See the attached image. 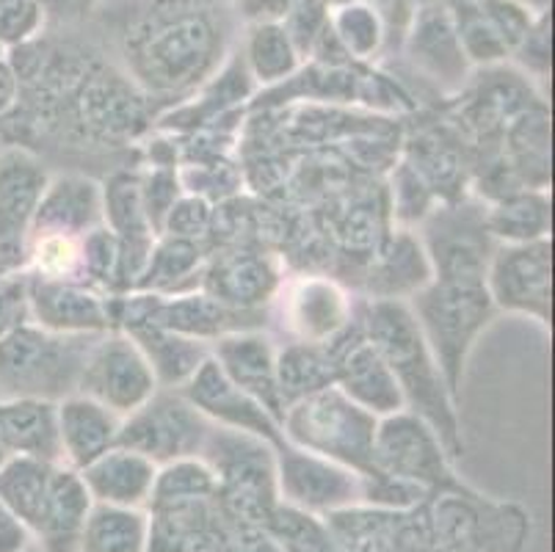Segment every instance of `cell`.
<instances>
[{
    "instance_id": "cell-1",
    "label": "cell",
    "mask_w": 555,
    "mask_h": 552,
    "mask_svg": "<svg viewBox=\"0 0 555 552\" xmlns=\"http://www.w3.org/2000/svg\"><path fill=\"white\" fill-rule=\"evenodd\" d=\"M362 332L385 357L403 395V407L431 425L448 455H462V425L459 401L448 389L440 364L423 341L421 326L406 301L398 298H371L362 310Z\"/></svg>"
},
{
    "instance_id": "cell-2",
    "label": "cell",
    "mask_w": 555,
    "mask_h": 552,
    "mask_svg": "<svg viewBox=\"0 0 555 552\" xmlns=\"http://www.w3.org/2000/svg\"><path fill=\"white\" fill-rule=\"evenodd\" d=\"M100 334H59L23 323L0 337V398L64 401L75 395L83 364Z\"/></svg>"
},
{
    "instance_id": "cell-3",
    "label": "cell",
    "mask_w": 555,
    "mask_h": 552,
    "mask_svg": "<svg viewBox=\"0 0 555 552\" xmlns=\"http://www.w3.org/2000/svg\"><path fill=\"white\" fill-rule=\"evenodd\" d=\"M406 304L412 316H415L417 326H421L423 341L428 343L434 359L440 364L448 389L459 401V387H462L467 357H470L483 329L498 316L487 285L431 280Z\"/></svg>"
},
{
    "instance_id": "cell-4",
    "label": "cell",
    "mask_w": 555,
    "mask_h": 552,
    "mask_svg": "<svg viewBox=\"0 0 555 552\" xmlns=\"http://www.w3.org/2000/svg\"><path fill=\"white\" fill-rule=\"evenodd\" d=\"M376 423L378 418L357 407L332 384L285 407L280 425L285 442L324 455L360 475H376L373 467Z\"/></svg>"
},
{
    "instance_id": "cell-5",
    "label": "cell",
    "mask_w": 555,
    "mask_h": 552,
    "mask_svg": "<svg viewBox=\"0 0 555 552\" xmlns=\"http://www.w3.org/2000/svg\"><path fill=\"white\" fill-rule=\"evenodd\" d=\"M214 425L180 389L158 387L150 401L122 418L116 445L147 455L155 464L196 459Z\"/></svg>"
},
{
    "instance_id": "cell-6",
    "label": "cell",
    "mask_w": 555,
    "mask_h": 552,
    "mask_svg": "<svg viewBox=\"0 0 555 552\" xmlns=\"http://www.w3.org/2000/svg\"><path fill=\"white\" fill-rule=\"evenodd\" d=\"M421 224V243L431 260L434 280L483 285L494 238L489 235L481 207L464 200L448 202L434 207Z\"/></svg>"
},
{
    "instance_id": "cell-7",
    "label": "cell",
    "mask_w": 555,
    "mask_h": 552,
    "mask_svg": "<svg viewBox=\"0 0 555 552\" xmlns=\"http://www.w3.org/2000/svg\"><path fill=\"white\" fill-rule=\"evenodd\" d=\"M214 53V28L202 17H180L164 23L135 44L133 67L147 89L180 91L208 73Z\"/></svg>"
},
{
    "instance_id": "cell-8",
    "label": "cell",
    "mask_w": 555,
    "mask_h": 552,
    "mask_svg": "<svg viewBox=\"0 0 555 552\" xmlns=\"http://www.w3.org/2000/svg\"><path fill=\"white\" fill-rule=\"evenodd\" d=\"M489 298L494 310L517 312L550 326L553 321V243H501L487 266Z\"/></svg>"
},
{
    "instance_id": "cell-9",
    "label": "cell",
    "mask_w": 555,
    "mask_h": 552,
    "mask_svg": "<svg viewBox=\"0 0 555 552\" xmlns=\"http://www.w3.org/2000/svg\"><path fill=\"white\" fill-rule=\"evenodd\" d=\"M155 389L158 382L153 368L128 332L111 329L92 343L80 376V395H89L119 418H128L153 398Z\"/></svg>"
},
{
    "instance_id": "cell-10",
    "label": "cell",
    "mask_w": 555,
    "mask_h": 552,
    "mask_svg": "<svg viewBox=\"0 0 555 552\" xmlns=\"http://www.w3.org/2000/svg\"><path fill=\"white\" fill-rule=\"evenodd\" d=\"M373 467L376 473L415 486L453 484L440 437L409 409L378 418L373 434Z\"/></svg>"
},
{
    "instance_id": "cell-11",
    "label": "cell",
    "mask_w": 555,
    "mask_h": 552,
    "mask_svg": "<svg viewBox=\"0 0 555 552\" xmlns=\"http://www.w3.org/2000/svg\"><path fill=\"white\" fill-rule=\"evenodd\" d=\"M280 298L282 329L294 341L291 343H332L354 326V310L337 282L324 277H296L285 285L282 282L276 296Z\"/></svg>"
},
{
    "instance_id": "cell-12",
    "label": "cell",
    "mask_w": 555,
    "mask_h": 552,
    "mask_svg": "<svg viewBox=\"0 0 555 552\" xmlns=\"http://www.w3.org/2000/svg\"><path fill=\"white\" fill-rule=\"evenodd\" d=\"M330 351L335 354V387L357 407L371 412L373 418H387V414L406 409L396 376L387 368L385 357L365 337L360 318L354 326L332 343Z\"/></svg>"
},
{
    "instance_id": "cell-13",
    "label": "cell",
    "mask_w": 555,
    "mask_h": 552,
    "mask_svg": "<svg viewBox=\"0 0 555 552\" xmlns=\"http://www.w3.org/2000/svg\"><path fill=\"white\" fill-rule=\"evenodd\" d=\"M31 321L59 334H105L116 329L114 296L86 282L31 273Z\"/></svg>"
},
{
    "instance_id": "cell-14",
    "label": "cell",
    "mask_w": 555,
    "mask_h": 552,
    "mask_svg": "<svg viewBox=\"0 0 555 552\" xmlns=\"http://www.w3.org/2000/svg\"><path fill=\"white\" fill-rule=\"evenodd\" d=\"M282 285L280 262L269 252L244 249H224L202 268L199 287L219 298L221 304L232 310L262 312L274 301L276 291Z\"/></svg>"
},
{
    "instance_id": "cell-15",
    "label": "cell",
    "mask_w": 555,
    "mask_h": 552,
    "mask_svg": "<svg viewBox=\"0 0 555 552\" xmlns=\"http://www.w3.org/2000/svg\"><path fill=\"white\" fill-rule=\"evenodd\" d=\"M180 393L199 409L210 423L221 425V428H232V432H244L251 437H260L266 442L276 445L282 442V425L271 418L260 403L246 395L244 389L235 387L230 378L224 376L216 359L210 357L208 362H202L199 371L180 387Z\"/></svg>"
},
{
    "instance_id": "cell-16",
    "label": "cell",
    "mask_w": 555,
    "mask_h": 552,
    "mask_svg": "<svg viewBox=\"0 0 555 552\" xmlns=\"http://www.w3.org/2000/svg\"><path fill=\"white\" fill-rule=\"evenodd\" d=\"M210 357L235 387L251 395L276 423H282V398L276 384V348L260 329L232 332L210 343Z\"/></svg>"
},
{
    "instance_id": "cell-17",
    "label": "cell",
    "mask_w": 555,
    "mask_h": 552,
    "mask_svg": "<svg viewBox=\"0 0 555 552\" xmlns=\"http://www.w3.org/2000/svg\"><path fill=\"white\" fill-rule=\"evenodd\" d=\"M274 462L282 492L294 503L307 505V509H332L354 498V475L360 473H351L324 455H315L282 439L274 448Z\"/></svg>"
},
{
    "instance_id": "cell-18",
    "label": "cell",
    "mask_w": 555,
    "mask_h": 552,
    "mask_svg": "<svg viewBox=\"0 0 555 552\" xmlns=\"http://www.w3.org/2000/svg\"><path fill=\"white\" fill-rule=\"evenodd\" d=\"M75 114H78V128L89 139L108 141H130L147 125V105L130 86L122 80L94 75L86 80L83 89L75 100Z\"/></svg>"
},
{
    "instance_id": "cell-19",
    "label": "cell",
    "mask_w": 555,
    "mask_h": 552,
    "mask_svg": "<svg viewBox=\"0 0 555 552\" xmlns=\"http://www.w3.org/2000/svg\"><path fill=\"white\" fill-rule=\"evenodd\" d=\"M103 224V185L83 175L50 177L28 235L83 238Z\"/></svg>"
},
{
    "instance_id": "cell-20",
    "label": "cell",
    "mask_w": 555,
    "mask_h": 552,
    "mask_svg": "<svg viewBox=\"0 0 555 552\" xmlns=\"http://www.w3.org/2000/svg\"><path fill=\"white\" fill-rule=\"evenodd\" d=\"M50 175L37 155L20 146L0 152V238L28 241L34 213L42 202Z\"/></svg>"
},
{
    "instance_id": "cell-21",
    "label": "cell",
    "mask_w": 555,
    "mask_h": 552,
    "mask_svg": "<svg viewBox=\"0 0 555 552\" xmlns=\"http://www.w3.org/2000/svg\"><path fill=\"white\" fill-rule=\"evenodd\" d=\"M55 418H59L62 459L73 470H83L119 442L122 418L89 395H67L64 401L55 403Z\"/></svg>"
},
{
    "instance_id": "cell-22",
    "label": "cell",
    "mask_w": 555,
    "mask_h": 552,
    "mask_svg": "<svg viewBox=\"0 0 555 552\" xmlns=\"http://www.w3.org/2000/svg\"><path fill=\"white\" fill-rule=\"evenodd\" d=\"M80 478L98 503L133 509L153 495L158 464L147 455L135 453V450L114 445L103 455H98L92 464H86L80 470Z\"/></svg>"
},
{
    "instance_id": "cell-23",
    "label": "cell",
    "mask_w": 555,
    "mask_h": 552,
    "mask_svg": "<svg viewBox=\"0 0 555 552\" xmlns=\"http://www.w3.org/2000/svg\"><path fill=\"white\" fill-rule=\"evenodd\" d=\"M0 445L9 455L48 464L64 462L55 403L39 398H0Z\"/></svg>"
},
{
    "instance_id": "cell-24",
    "label": "cell",
    "mask_w": 555,
    "mask_h": 552,
    "mask_svg": "<svg viewBox=\"0 0 555 552\" xmlns=\"http://www.w3.org/2000/svg\"><path fill=\"white\" fill-rule=\"evenodd\" d=\"M431 280L434 268L426 249H423L421 235L401 227L387 241H382V246L373 255L367 287H371L373 298L409 301V298L415 296L421 287H426Z\"/></svg>"
},
{
    "instance_id": "cell-25",
    "label": "cell",
    "mask_w": 555,
    "mask_h": 552,
    "mask_svg": "<svg viewBox=\"0 0 555 552\" xmlns=\"http://www.w3.org/2000/svg\"><path fill=\"white\" fill-rule=\"evenodd\" d=\"M92 509V495L73 467H53L48 503H44L39 536L50 552H75L83 534V523Z\"/></svg>"
},
{
    "instance_id": "cell-26",
    "label": "cell",
    "mask_w": 555,
    "mask_h": 552,
    "mask_svg": "<svg viewBox=\"0 0 555 552\" xmlns=\"http://www.w3.org/2000/svg\"><path fill=\"white\" fill-rule=\"evenodd\" d=\"M128 334L153 368L158 387L180 389L199 371L202 362L210 359V343L169 332V329L135 326L128 329Z\"/></svg>"
},
{
    "instance_id": "cell-27",
    "label": "cell",
    "mask_w": 555,
    "mask_h": 552,
    "mask_svg": "<svg viewBox=\"0 0 555 552\" xmlns=\"http://www.w3.org/2000/svg\"><path fill=\"white\" fill-rule=\"evenodd\" d=\"M487 230L501 243H531L550 238V200L542 189H517L498 196L483 210Z\"/></svg>"
},
{
    "instance_id": "cell-28",
    "label": "cell",
    "mask_w": 555,
    "mask_h": 552,
    "mask_svg": "<svg viewBox=\"0 0 555 552\" xmlns=\"http://www.w3.org/2000/svg\"><path fill=\"white\" fill-rule=\"evenodd\" d=\"M202 268H205V252H202L199 241L160 235L155 238L147 266L141 271L133 291L185 293L191 282H196V287H199L202 277H196V273Z\"/></svg>"
},
{
    "instance_id": "cell-29",
    "label": "cell",
    "mask_w": 555,
    "mask_h": 552,
    "mask_svg": "<svg viewBox=\"0 0 555 552\" xmlns=\"http://www.w3.org/2000/svg\"><path fill=\"white\" fill-rule=\"evenodd\" d=\"M276 384L282 407L335 384V354L315 343H285L276 351Z\"/></svg>"
},
{
    "instance_id": "cell-30",
    "label": "cell",
    "mask_w": 555,
    "mask_h": 552,
    "mask_svg": "<svg viewBox=\"0 0 555 552\" xmlns=\"http://www.w3.org/2000/svg\"><path fill=\"white\" fill-rule=\"evenodd\" d=\"M53 467L55 464L25 459V455H14L0 467V503L34 530L42 525Z\"/></svg>"
},
{
    "instance_id": "cell-31",
    "label": "cell",
    "mask_w": 555,
    "mask_h": 552,
    "mask_svg": "<svg viewBox=\"0 0 555 552\" xmlns=\"http://www.w3.org/2000/svg\"><path fill=\"white\" fill-rule=\"evenodd\" d=\"M147 519L125 505L100 503L89 509L80 534V552H144Z\"/></svg>"
},
{
    "instance_id": "cell-32",
    "label": "cell",
    "mask_w": 555,
    "mask_h": 552,
    "mask_svg": "<svg viewBox=\"0 0 555 552\" xmlns=\"http://www.w3.org/2000/svg\"><path fill=\"white\" fill-rule=\"evenodd\" d=\"M512 169L531 189H547L550 180V119L544 111H522L506 130Z\"/></svg>"
},
{
    "instance_id": "cell-33",
    "label": "cell",
    "mask_w": 555,
    "mask_h": 552,
    "mask_svg": "<svg viewBox=\"0 0 555 552\" xmlns=\"http://www.w3.org/2000/svg\"><path fill=\"white\" fill-rule=\"evenodd\" d=\"M249 61L257 80L274 84V80L287 78L296 69V53L287 30L280 25H262L255 30L249 44Z\"/></svg>"
},
{
    "instance_id": "cell-34",
    "label": "cell",
    "mask_w": 555,
    "mask_h": 552,
    "mask_svg": "<svg viewBox=\"0 0 555 552\" xmlns=\"http://www.w3.org/2000/svg\"><path fill=\"white\" fill-rule=\"evenodd\" d=\"M434 200H437V194L423 180L421 171L409 161L398 164L396 177H392V213H396L403 230H409V224H421L434 210Z\"/></svg>"
},
{
    "instance_id": "cell-35",
    "label": "cell",
    "mask_w": 555,
    "mask_h": 552,
    "mask_svg": "<svg viewBox=\"0 0 555 552\" xmlns=\"http://www.w3.org/2000/svg\"><path fill=\"white\" fill-rule=\"evenodd\" d=\"M31 321V273H0V337Z\"/></svg>"
},
{
    "instance_id": "cell-36",
    "label": "cell",
    "mask_w": 555,
    "mask_h": 552,
    "mask_svg": "<svg viewBox=\"0 0 555 552\" xmlns=\"http://www.w3.org/2000/svg\"><path fill=\"white\" fill-rule=\"evenodd\" d=\"M214 230V210H210L208 200L189 194L178 196L175 205L166 213L160 235H175V238H189V241H199Z\"/></svg>"
},
{
    "instance_id": "cell-37",
    "label": "cell",
    "mask_w": 555,
    "mask_h": 552,
    "mask_svg": "<svg viewBox=\"0 0 555 552\" xmlns=\"http://www.w3.org/2000/svg\"><path fill=\"white\" fill-rule=\"evenodd\" d=\"M340 37L348 50L360 55L371 53L378 42L376 17L367 9H346V14L340 17Z\"/></svg>"
},
{
    "instance_id": "cell-38",
    "label": "cell",
    "mask_w": 555,
    "mask_h": 552,
    "mask_svg": "<svg viewBox=\"0 0 555 552\" xmlns=\"http://www.w3.org/2000/svg\"><path fill=\"white\" fill-rule=\"evenodd\" d=\"M37 25V9L31 0H0V39L17 42Z\"/></svg>"
},
{
    "instance_id": "cell-39",
    "label": "cell",
    "mask_w": 555,
    "mask_h": 552,
    "mask_svg": "<svg viewBox=\"0 0 555 552\" xmlns=\"http://www.w3.org/2000/svg\"><path fill=\"white\" fill-rule=\"evenodd\" d=\"M17 103V75L7 61H0V114H7Z\"/></svg>"
},
{
    "instance_id": "cell-40",
    "label": "cell",
    "mask_w": 555,
    "mask_h": 552,
    "mask_svg": "<svg viewBox=\"0 0 555 552\" xmlns=\"http://www.w3.org/2000/svg\"><path fill=\"white\" fill-rule=\"evenodd\" d=\"M9 462V453L7 450H3V445H0V467H3V464Z\"/></svg>"
},
{
    "instance_id": "cell-41",
    "label": "cell",
    "mask_w": 555,
    "mask_h": 552,
    "mask_svg": "<svg viewBox=\"0 0 555 552\" xmlns=\"http://www.w3.org/2000/svg\"><path fill=\"white\" fill-rule=\"evenodd\" d=\"M0 141H3V136H0ZM0 152H3V146H0Z\"/></svg>"
}]
</instances>
